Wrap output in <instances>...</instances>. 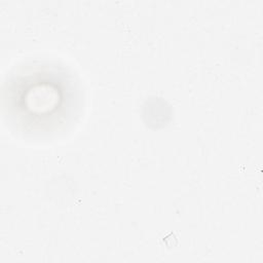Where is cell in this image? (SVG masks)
<instances>
[{
  "label": "cell",
  "instance_id": "cell-1",
  "mask_svg": "<svg viewBox=\"0 0 263 263\" xmlns=\"http://www.w3.org/2000/svg\"><path fill=\"white\" fill-rule=\"evenodd\" d=\"M80 84L67 67L30 61L7 74L1 91L3 116L17 134L50 136L64 130L78 115Z\"/></svg>",
  "mask_w": 263,
  "mask_h": 263
}]
</instances>
